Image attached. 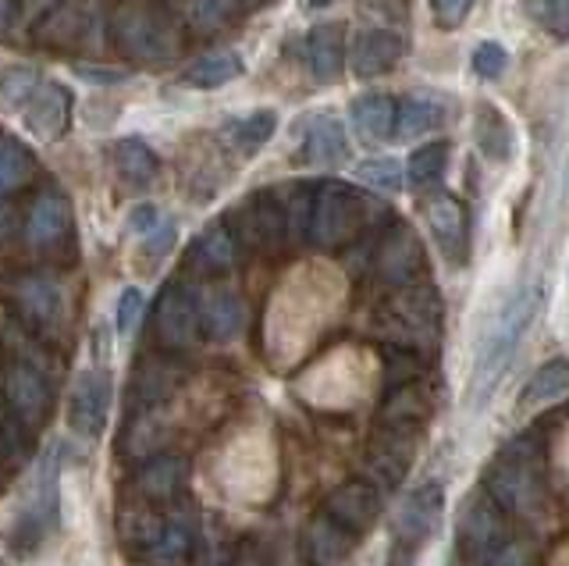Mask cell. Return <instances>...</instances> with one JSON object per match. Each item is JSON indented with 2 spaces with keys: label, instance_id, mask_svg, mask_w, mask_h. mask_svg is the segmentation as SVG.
Returning a JSON list of instances; mask_svg holds the SVG:
<instances>
[{
  "label": "cell",
  "instance_id": "cell-6",
  "mask_svg": "<svg viewBox=\"0 0 569 566\" xmlns=\"http://www.w3.org/2000/svg\"><path fill=\"white\" fill-rule=\"evenodd\" d=\"M506 538V520L488 495H473L459 517V538H456V559L462 566H488L491 556L502 548Z\"/></svg>",
  "mask_w": 569,
  "mask_h": 566
},
{
  "label": "cell",
  "instance_id": "cell-41",
  "mask_svg": "<svg viewBox=\"0 0 569 566\" xmlns=\"http://www.w3.org/2000/svg\"><path fill=\"white\" fill-rule=\"evenodd\" d=\"M142 307H147V296L139 289H124L121 299H118V331L121 335H132L139 317H142Z\"/></svg>",
  "mask_w": 569,
  "mask_h": 566
},
{
  "label": "cell",
  "instance_id": "cell-5",
  "mask_svg": "<svg viewBox=\"0 0 569 566\" xmlns=\"http://www.w3.org/2000/svg\"><path fill=\"white\" fill-rule=\"evenodd\" d=\"M441 304L435 289H402L396 299H388L381 310V331L406 349H423L438 339Z\"/></svg>",
  "mask_w": 569,
  "mask_h": 566
},
{
  "label": "cell",
  "instance_id": "cell-15",
  "mask_svg": "<svg viewBox=\"0 0 569 566\" xmlns=\"http://www.w3.org/2000/svg\"><path fill=\"white\" fill-rule=\"evenodd\" d=\"M4 396H8V406L11 414L36 428L43 417H47V406H50V388H47V378L40 375L36 367L29 364H14L4 378Z\"/></svg>",
  "mask_w": 569,
  "mask_h": 566
},
{
  "label": "cell",
  "instance_id": "cell-40",
  "mask_svg": "<svg viewBox=\"0 0 569 566\" xmlns=\"http://www.w3.org/2000/svg\"><path fill=\"white\" fill-rule=\"evenodd\" d=\"M470 64H473V72H477L480 79L495 82V79H502V76H506L509 54H506V47H502V43L488 40V43H477V50H473Z\"/></svg>",
  "mask_w": 569,
  "mask_h": 566
},
{
  "label": "cell",
  "instance_id": "cell-35",
  "mask_svg": "<svg viewBox=\"0 0 569 566\" xmlns=\"http://www.w3.org/2000/svg\"><path fill=\"white\" fill-rule=\"evenodd\" d=\"M445 165H449V143H427L420 150H413V157H409L406 165V179L409 186H435L441 175H445Z\"/></svg>",
  "mask_w": 569,
  "mask_h": 566
},
{
  "label": "cell",
  "instance_id": "cell-4",
  "mask_svg": "<svg viewBox=\"0 0 569 566\" xmlns=\"http://www.w3.org/2000/svg\"><path fill=\"white\" fill-rule=\"evenodd\" d=\"M378 207L370 197H363L360 189H352L346 182H325L313 192L310 207V239L325 250H335L349 239L363 232V225L370 218V210Z\"/></svg>",
  "mask_w": 569,
  "mask_h": 566
},
{
  "label": "cell",
  "instance_id": "cell-33",
  "mask_svg": "<svg viewBox=\"0 0 569 566\" xmlns=\"http://www.w3.org/2000/svg\"><path fill=\"white\" fill-rule=\"evenodd\" d=\"M569 388V360H548L545 367L533 370V378L527 381L523 396H520V406H541V403H551L559 399Z\"/></svg>",
  "mask_w": 569,
  "mask_h": 566
},
{
  "label": "cell",
  "instance_id": "cell-34",
  "mask_svg": "<svg viewBox=\"0 0 569 566\" xmlns=\"http://www.w3.org/2000/svg\"><path fill=\"white\" fill-rule=\"evenodd\" d=\"M32 171V153L26 150L22 139L0 136V197H8L29 179Z\"/></svg>",
  "mask_w": 569,
  "mask_h": 566
},
{
  "label": "cell",
  "instance_id": "cell-3",
  "mask_svg": "<svg viewBox=\"0 0 569 566\" xmlns=\"http://www.w3.org/2000/svg\"><path fill=\"white\" fill-rule=\"evenodd\" d=\"M111 32L121 58L136 64H168L182 54V32H178L174 19L153 4H142V0H132V4H121L114 11Z\"/></svg>",
  "mask_w": 569,
  "mask_h": 566
},
{
  "label": "cell",
  "instance_id": "cell-44",
  "mask_svg": "<svg viewBox=\"0 0 569 566\" xmlns=\"http://www.w3.org/2000/svg\"><path fill=\"white\" fill-rule=\"evenodd\" d=\"M533 563V548L527 542H506L498 553L491 556L488 566H530Z\"/></svg>",
  "mask_w": 569,
  "mask_h": 566
},
{
  "label": "cell",
  "instance_id": "cell-29",
  "mask_svg": "<svg viewBox=\"0 0 569 566\" xmlns=\"http://www.w3.org/2000/svg\"><path fill=\"white\" fill-rule=\"evenodd\" d=\"M274 132H278V111H271V108H260V111L228 126V139L239 153H257L260 147L271 143Z\"/></svg>",
  "mask_w": 569,
  "mask_h": 566
},
{
  "label": "cell",
  "instance_id": "cell-26",
  "mask_svg": "<svg viewBox=\"0 0 569 566\" xmlns=\"http://www.w3.org/2000/svg\"><path fill=\"white\" fill-rule=\"evenodd\" d=\"M352 129L360 132V139L367 143H385L396 132V103L385 93H370V97H360L352 103Z\"/></svg>",
  "mask_w": 569,
  "mask_h": 566
},
{
  "label": "cell",
  "instance_id": "cell-46",
  "mask_svg": "<svg viewBox=\"0 0 569 566\" xmlns=\"http://www.w3.org/2000/svg\"><path fill=\"white\" fill-rule=\"evenodd\" d=\"M157 221H160L157 207H153V203H139V207L132 210V215H129V232H136V236H147Z\"/></svg>",
  "mask_w": 569,
  "mask_h": 566
},
{
  "label": "cell",
  "instance_id": "cell-13",
  "mask_svg": "<svg viewBox=\"0 0 569 566\" xmlns=\"http://www.w3.org/2000/svg\"><path fill=\"white\" fill-rule=\"evenodd\" d=\"M420 271H423V246L413 236V228H406V225L391 228L378 250V275L391 281V286L406 289V286H413Z\"/></svg>",
  "mask_w": 569,
  "mask_h": 566
},
{
  "label": "cell",
  "instance_id": "cell-8",
  "mask_svg": "<svg viewBox=\"0 0 569 566\" xmlns=\"http://www.w3.org/2000/svg\"><path fill=\"white\" fill-rule=\"evenodd\" d=\"M441 509H445L441 485H420L417 491L406 495V503L396 513V545L406 556L435 538V530L441 524Z\"/></svg>",
  "mask_w": 569,
  "mask_h": 566
},
{
  "label": "cell",
  "instance_id": "cell-20",
  "mask_svg": "<svg viewBox=\"0 0 569 566\" xmlns=\"http://www.w3.org/2000/svg\"><path fill=\"white\" fill-rule=\"evenodd\" d=\"M352 535L346 527H338L325 509L317 513L307 527V559L310 566H342L352 553Z\"/></svg>",
  "mask_w": 569,
  "mask_h": 566
},
{
  "label": "cell",
  "instance_id": "cell-37",
  "mask_svg": "<svg viewBox=\"0 0 569 566\" xmlns=\"http://www.w3.org/2000/svg\"><path fill=\"white\" fill-rule=\"evenodd\" d=\"M36 86H40V76L32 68H11V72L0 76V103L11 111H22L36 93Z\"/></svg>",
  "mask_w": 569,
  "mask_h": 566
},
{
  "label": "cell",
  "instance_id": "cell-47",
  "mask_svg": "<svg viewBox=\"0 0 569 566\" xmlns=\"http://www.w3.org/2000/svg\"><path fill=\"white\" fill-rule=\"evenodd\" d=\"M58 4H61V0H26V14H22V22H36V19H40V14H50Z\"/></svg>",
  "mask_w": 569,
  "mask_h": 566
},
{
  "label": "cell",
  "instance_id": "cell-45",
  "mask_svg": "<svg viewBox=\"0 0 569 566\" xmlns=\"http://www.w3.org/2000/svg\"><path fill=\"white\" fill-rule=\"evenodd\" d=\"M76 76L89 86H121L129 82L124 72H111V68H97V64H76Z\"/></svg>",
  "mask_w": 569,
  "mask_h": 566
},
{
  "label": "cell",
  "instance_id": "cell-17",
  "mask_svg": "<svg viewBox=\"0 0 569 566\" xmlns=\"http://www.w3.org/2000/svg\"><path fill=\"white\" fill-rule=\"evenodd\" d=\"M302 153L313 168H338L349 161V136L346 126L335 115L310 118L307 132H302Z\"/></svg>",
  "mask_w": 569,
  "mask_h": 566
},
{
  "label": "cell",
  "instance_id": "cell-32",
  "mask_svg": "<svg viewBox=\"0 0 569 566\" xmlns=\"http://www.w3.org/2000/svg\"><path fill=\"white\" fill-rule=\"evenodd\" d=\"M168 4L189 29L200 32L228 26L231 11H236V0H168Z\"/></svg>",
  "mask_w": 569,
  "mask_h": 566
},
{
  "label": "cell",
  "instance_id": "cell-11",
  "mask_svg": "<svg viewBox=\"0 0 569 566\" xmlns=\"http://www.w3.org/2000/svg\"><path fill=\"white\" fill-rule=\"evenodd\" d=\"M107 410H111V378L103 370H82L71 388L68 403V424L71 431H79L86 438H97L107 424Z\"/></svg>",
  "mask_w": 569,
  "mask_h": 566
},
{
  "label": "cell",
  "instance_id": "cell-49",
  "mask_svg": "<svg viewBox=\"0 0 569 566\" xmlns=\"http://www.w3.org/2000/svg\"><path fill=\"white\" fill-rule=\"evenodd\" d=\"M0 566H8V563H4V559H0Z\"/></svg>",
  "mask_w": 569,
  "mask_h": 566
},
{
  "label": "cell",
  "instance_id": "cell-7",
  "mask_svg": "<svg viewBox=\"0 0 569 566\" xmlns=\"http://www.w3.org/2000/svg\"><path fill=\"white\" fill-rule=\"evenodd\" d=\"M153 335L160 346L168 349H186L196 342L200 335V299L182 281H171V286L160 292L157 307H153Z\"/></svg>",
  "mask_w": 569,
  "mask_h": 566
},
{
  "label": "cell",
  "instance_id": "cell-10",
  "mask_svg": "<svg viewBox=\"0 0 569 566\" xmlns=\"http://www.w3.org/2000/svg\"><path fill=\"white\" fill-rule=\"evenodd\" d=\"M325 513L338 527H346L352 538H360L381 517V488H373L370 481H346V485H338L328 495Z\"/></svg>",
  "mask_w": 569,
  "mask_h": 566
},
{
  "label": "cell",
  "instance_id": "cell-48",
  "mask_svg": "<svg viewBox=\"0 0 569 566\" xmlns=\"http://www.w3.org/2000/svg\"><path fill=\"white\" fill-rule=\"evenodd\" d=\"M11 14H14V8H11V0H0V32L8 29V22H11Z\"/></svg>",
  "mask_w": 569,
  "mask_h": 566
},
{
  "label": "cell",
  "instance_id": "cell-38",
  "mask_svg": "<svg viewBox=\"0 0 569 566\" xmlns=\"http://www.w3.org/2000/svg\"><path fill=\"white\" fill-rule=\"evenodd\" d=\"M356 179L373 186V189L396 192L406 182V171H402L399 161H391V157H373V161H363L360 168H356Z\"/></svg>",
  "mask_w": 569,
  "mask_h": 566
},
{
  "label": "cell",
  "instance_id": "cell-9",
  "mask_svg": "<svg viewBox=\"0 0 569 566\" xmlns=\"http://www.w3.org/2000/svg\"><path fill=\"white\" fill-rule=\"evenodd\" d=\"M413 453H417V435L413 431H396V428H381L373 435L370 449H367V481L373 488H396L402 485V477L413 467Z\"/></svg>",
  "mask_w": 569,
  "mask_h": 566
},
{
  "label": "cell",
  "instance_id": "cell-23",
  "mask_svg": "<svg viewBox=\"0 0 569 566\" xmlns=\"http://www.w3.org/2000/svg\"><path fill=\"white\" fill-rule=\"evenodd\" d=\"M445 121V100L435 93H413L402 103H396V139L409 143V139H420L427 132H435Z\"/></svg>",
  "mask_w": 569,
  "mask_h": 566
},
{
  "label": "cell",
  "instance_id": "cell-1",
  "mask_svg": "<svg viewBox=\"0 0 569 566\" xmlns=\"http://www.w3.org/2000/svg\"><path fill=\"white\" fill-rule=\"evenodd\" d=\"M541 304H545V289L541 286H527L520 292H512L506 304L495 310L485 335H480L473 375H470V403L473 406H480L495 393L498 378L506 375L512 352H516V346H520L530 321L538 317Z\"/></svg>",
  "mask_w": 569,
  "mask_h": 566
},
{
  "label": "cell",
  "instance_id": "cell-27",
  "mask_svg": "<svg viewBox=\"0 0 569 566\" xmlns=\"http://www.w3.org/2000/svg\"><path fill=\"white\" fill-rule=\"evenodd\" d=\"M114 168L124 182H132V186H147L153 182V175H157V153L142 143V139L136 136H124L114 143Z\"/></svg>",
  "mask_w": 569,
  "mask_h": 566
},
{
  "label": "cell",
  "instance_id": "cell-16",
  "mask_svg": "<svg viewBox=\"0 0 569 566\" xmlns=\"http://www.w3.org/2000/svg\"><path fill=\"white\" fill-rule=\"evenodd\" d=\"M136 485L139 495L150 503H174L182 499V491L189 485V464L182 456H171V453H160L153 459L139 467L136 474Z\"/></svg>",
  "mask_w": 569,
  "mask_h": 566
},
{
  "label": "cell",
  "instance_id": "cell-21",
  "mask_svg": "<svg viewBox=\"0 0 569 566\" xmlns=\"http://www.w3.org/2000/svg\"><path fill=\"white\" fill-rule=\"evenodd\" d=\"M307 61H310V72L317 82H335L342 76V64H346L342 26H335V22L313 26L310 40H307Z\"/></svg>",
  "mask_w": 569,
  "mask_h": 566
},
{
  "label": "cell",
  "instance_id": "cell-25",
  "mask_svg": "<svg viewBox=\"0 0 569 566\" xmlns=\"http://www.w3.org/2000/svg\"><path fill=\"white\" fill-rule=\"evenodd\" d=\"M242 72H246L242 58L236 54V50L221 47V50H210V54H203V58H196L182 72V82L196 86V90H218V86L236 82Z\"/></svg>",
  "mask_w": 569,
  "mask_h": 566
},
{
  "label": "cell",
  "instance_id": "cell-22",
  "mask_svg": "<svg viewBox=\"0 0 569 566\" xmlns=\"http://www.w3.org/2000/svg\"><path fill=\"white\" fill-rule=\"evenodd\" d=\"M431 414V403H427L423 388L417 381L388 388V399L381 406V428H396V431H420V424Z\"/></svg>",
  "mask_w": 569,
  "mask_h": 566
},
{
  "label": "cell",
  "instance_id": "cell-31",
  "mask_svg": "<svg viewBox=\"0 0 569 566\" xmlns=\"http://www.w3.org/2000/svg\"><path fill=\"white\" fill-rule=\"evenodd\" d=\"M192 260L196 268L207 271V275H221L231 268V260H236V242H231L228 228L224 225H210L207 232L196 239L192 246Z\"/></svg>",
  "mask_w": 569,
  "mask_h": 566
},
{
  "label": "cell",
  "instance_id": "cell-19",
  "mask_svg": "<svg viewBox=\"0 0 569 566\" xmlns=\"http://www.w3.org/2000/svg\"><path fill=\"white\" fill-rule=\"evenodd\" d=\"M402 58V37L391 29H367L356 37L352 47V68L360 79H373V76H385L391 64Z\"/></svg>",
  "mask_w": 569,
  "mask_h": 566
},
{
  "label": "cell",
  "instance_id": "cell-24",
  "mask_svg": "<svg viewBox=\"0 0 569 566\" xmlns=\"http://www.w3.org/2000/svg\"><path fill=\"white\" fill-rule=\"evenodd\" d=\"M200 328L213 342H231L242 331V299L231 289L210 292L200 304Z\"/></svg>",
  "mask_w": 569,
  "mask_h": 566
},
{
  "label": "cell",
  "instance_id": "cell-18",
  "mask_svg": "<svg viewBox=\"0 0 569 566\" xmlns=\"http://www.w3.org/2000/svg\"><path fill=\"white\" fill-rule=\"evenodd\" d=\"M71 228V203L64 192L58 189H47L40 200L32 203L29 210V242L40 246V250H50V246H58Z\"/></svg>",
  "mask_w": 569,
  "mask_h": 566
},
{
  "label": "cell",
  "instance_id": "cell-30",
  "mask_svg": "<svg viewBox=\"0 0 569 566\" xmlns=\"http://www.w3.org/2000/svg\"><path fill=\"white\" fill-rule=\"evenodd\" d=\"M18 299H22L26 314L40 325H53L61 317V289L50 278L32 275L18 286Z\"/></svg>",
  "mask_w": 569,
  "mask_h": 566
},
{
  "label": "cell",
  "instance_id": "cell-12",
  "mask_svg": "<svg viewBox=\"0 0 569 566\" xmlns=\"http://www.w3.org/2000/svg\"><path fill=\"white\" fill-rule=\"evenodd\" d=\"M22 111H26V129L36 139H43V143H53V139H61L68 132L71 93L61 82H40Z\"/></svg>",
  "mask_w": 569,
  "mask_h": 566
},
{
  "label": "cell",
  "instance_id": "cell-14",
  "mask_svg": "<svg viewBox=\"0 0 569 566\" xmlns=\"http://www.w3.org/2000/svg\"><path fill=\"white\" fill-rule=\"evenodd\" d=\"M423 218L445 257L449 260L467 257V207H462L452 192H435L423 207Z\"/></svg>",
  "mask_w": 569,
  "mask_h": 566
},
{
  "label": "cell",
  "instance_id": "cell-43",
  "mask_svg": "<svg viewBox=\"0 0 569 566\" xmlns=\"http://www.w3.org/2000/svg\"><path fill=\"white\" fill-rule=\"evenodd\" d=\"M174 239H178L174 221H171V218H160V221L150 228V232L142 236V246H147V254H150V257H164V254H171Z\"/></svg>",
  "mask_w": 569,
  "mask_h": 566
},
{
  "label": "cell",
  "instance_id": "cell-42",
  "mask_svg": "<svg viewBox=\"0 0 569 566\" xmlns=\"http://www.w3.org/2000/svg\"><path fill=\"white\" fill-rule=\"evenodd\" d=\"M470 8H473V0H431V14L441 29H459L467 22Z\"/></svg>",
  "mask_w": 569,
  "mask_h": 566
},
{
  "label": "cell",
  "instance_id": "cell-36",
  "mask_svg": "<svg viewBox=\"0 0 569 566\" xmlns=\"http://www.w3.org/2000/svg\"><path fill=\"white\" fill-rule=\"evenodd\" d=\"M477 143L488 157L495 161H506L509 157V147H512V136H509V126L506 118L498 115L495 108H480V121H477Z\"/></svg>",
  "mask_w": 569,
  "mask_h": 566
},
{
  "label": "cell",
  "instance_id": "cell-28",
  "mask_svg": "<svg viewBox=\"0 0 569 566\" xmlns=\"http://www.w3.org/2000/svg\"><path fill=\"white\" fill-rule=\"evenodd\" d=\"M249 228H253V239L260 246H278L284 239V232H289V218H284V207L281 200L274 197V192H257L253 197V207H249Z\"/></svg>",
  "mask_w": 569,
  "mask_h": 566
},
{
  "label": "cell",
  "instance_id": "cell-2",
  "mask_svg": "<svg viewBox=\"0 0 569 566\" xmlns=\"http://www.w3.org/2000/svg\"><path fill=\"white\" fill-rule=\"evenodd\" d=\"M488 499L512 517H533L545 506V453L538 435H520L485 474Z\"/></svg>",
  "mask_w": 569,
  "mask_h": 566
},
{
  "label": "cell",
  "instance_id": "cell-39",
  "mask_svg": "<svg viewBox=\"0 0 569 566\" xmlns=\"http://www.w3.org/2000/svg\"><path fill=\"white\" fill-rule=\"evenodd\" d=\"M530 14L538 19L556 40H569V0H527Z\"/></svg>",
  "mask_w": 569,
  "mask_h": 566
}]
</instances>
